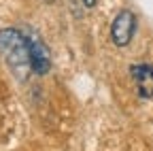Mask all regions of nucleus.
Segmentation results:
<instances>
[{
    "mask_svg": "<svg viewBox=\"0 0 153 151\" xmlns=\"http://www.w3.org/2000/svg\"><path fill=\"white\" fill-rule=\"evenodd\" d=\"M28 39V51H30V66L32 72L38 74V77H45V74L51 70V51L47 47V43L41 39V34L36 30L26 32Z\"/></svg>",
    "mask_w": 153,
    "mask_h": 151,
    "instance_id": "f03ea898",
    "label": "nucleus"
},
{
    "mask_svg": "<svg viewBox=\"0 0 153 151\" xmlns=\"http://www.w3.org/2000/svg\"><path fill=\"white\" fill-rule=\"evenodd\" d=\"M130 77H132L136 94L140 98H145V100L153 98V64H149V62L132 64L130 66Z\"/></svg>",
    "mask_w": 153,
    "mask_h": 151,
    "instance_id": "20e7f679",
    "label": "nucleus"
},
{
    "mask_svg": "<svg viewBox=\"0 0 153 151\" xmlns=\"http://www.w3.org/2000/svg\"><path fill=\"white\" fill-rule=\"evenodd\" d=\"M111 43L115 47H128L134 39V34H136V15H134L130 9H121L117 15H115V19L111 22Z\"/></svg>",
    "mask_w": 153,
    "mask_h": 151,
    "instance_id": "7ed1b4c3",
    "label": "nucleus"
},
{
    "mask_svg": "<svg viewBox=\"0 0 153 151\" xmlns=\"http://www.w3.org/2000/svg\"><path fill=\"white\" fill-rule=\"evenodd\" d=\"M85 9H96V4H98V0H81Z\"/></svg>",
    "mask_w": 153,
    "mask_h": 151,
    "instance_id": "39448f33",
    "label": "nucleus"
},
{
    "mask_svg": "<svg viewBox=\"0 0 153 151\" xmlns=\"http://www.w3.org/2000/svg\"><path fill=\"white\" fill-rule=\"evenodd\" d=\"M0 60L4 62V66L19 81H26L30 77L32 66H30V51H28L26 32L17 30V28L0 30Z\"/></svg>",
    "mask_w": 153,
    "mask_h": 151,
    "instance_id": "f257e3e1",
    "label": "nucleus"
}]
</instances>
